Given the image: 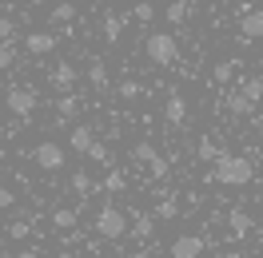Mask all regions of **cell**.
<instances>
[{
  "label": "cell",
  "instance_id": "cell-19",
  "mask_svg": "<svg viewBox=\"0 0 263 258\" xmlns=\"http://www.w3.org/2000/svg\"><path fill=\"white\" fill-rule=\"evenodd\" d=\"M72 191H76V195H92V191H96L92 175H88V171H72Z\"/></svg>",
  "mask_w": 263,
  "mask_h": 258
},
{
  "label": "cell",
  "instance_id": "cell-4",
  "mask_svg": "<svg viewBox=\"0 0 263 258\" xmlns=\"http://www.w3.org/2000/svg\"><path fill=\"white\" fill-rule=\"evenodd\" d=\"M32 163L40 167V171H56V167L64 163V147L52 143V139H44V143L32 147Z\"/></svg>",
  "mask_w": 263,
  "mask_h": 258
},
{
  "label": "cell",
  "instance_id": "cell-10",
  "mask_svg": "<svg viewBox=\"0 0 263 258\" xmlns=\"http://www.w3.org/2000/svg\"><path fill=\"white\" fill-rule=\"evenodd\" d=\"M164 119H167V123H176V127L187 119V103H183V96H176V92L167 96V103H164Z\"/></svg>",
  "mask_w": 263,
  "mask_h": 258
},
{
  "label": "cell",
  "instance_id": "cell-15",
  "mask_svg": "<svg viewBox=\"0 0 263 258\" xmlns=\"http://www.w3.org/2000/svg\"><path fill=\"white\" fill-rule=\"evenodd\" d=\"M196 155H199V159H208V163H219V155H223V151L215 147V139H212V135H203V139L196 143Z\"/></svg>",
  "mask_w": 263,
  "mask_h": 258
},
{
  "label": "cell",
  "instance_id": "cell-1",
  "mask_svg": "<svg viewBox=\"0 0 263 258\" xmlns=\"http://www.w3.org/2000/svg\"><path fill=\"white\" fill-rule=\"evenodd\" d=\"M251 175H255V167H251V159H243V155H219V163H215V179L223 183V187H247L251 183Z\"/></svg>",
  "mask_w": 263,
  "mask_h": 258
},
{
  "label": "cell",
  "instance_id": "cell-3",
  "mask_svg": "<svg viewBox=\"0 0 263 258\" xmlns=\"http://www.w3.org/2000/svg\"><path fill=\"white\" fill-rule=\"evenodd\" d=\"M144 52H148L152 64L167 68V64H176L180 44H176V36H172V32H152V36H148V44H144Z\"/></svg>",
  "mask_w": 263,
  "mask_h": 258
},
{
  "label": "cell",
  "instance_id": "cell-36",
  "mask_svg": "<svg viewBox=\"0 0 263 258\" xmlns=\"http://www.w3.org/2000/svg\"><path fill=\"white\" fill-rule=\"evenodd\" d=\"M16 258H40V250H20Z\"/></svg>",
  "mask_w": 263,
  "mask_h": 258
},
{
  "label": "cell",
  "instance_id": "cell-25",
  "mask_svg": "<svg viewBox=\"0 0 263 258\" xmlns=\"http://www.w3.org/2000/svg\"><path fill=\"white\" fill-rule=\"evenodd\" d=\"M132 234H136V239H148V234H152V219H148V214H136V223H132Z\"/></svg>",
  "mask_w": 263,
  "mask_h": 258
},
{
  "label": "cell",
  "instance_id": "cell-21",
  "mask_svg": "<svg viewBox=\"0 0 263 258\" xmlns=\"http://www.w3.org/2000/svg\"><path fill=\"white\" fill-rule=\"evenodd\" d=\"M251 107H255V103H251V99H247L243 92H231V96H228V112H235V115H247Z\"/></svg>",
  "mask_w": 263,
  "mask_h": 258
},
{
  "label": "cell",
  "instance_id": "cell-27",
  "mask_svg": "<svg viewBox=\"0 0 263 258\" xmlns=\"http://www.w3.org/2000/svg\"><path fill=\"white\" fill-rule=\"evenodd\" d=\"M56 112L64 115V119H72V115L80 112V103H76V96H64V99H60V103H56Z\"/></svg>",
  "mask_w": 263,
  "mask_h": 258
},
{
  "label": "cell",
  "instance_id": "cell-17",
  "mask_svg": "<svg viewBox=\"0 0 263 258\" xmlns=\"http://www.w3.org/2000/svg\"><path fill=\"white\" fill-rule=\"evenodd\" d=\"M132 159H140L144 167H152V163H156V159H164V155H160V151H156L152 143H136V147H132Z\"/></svg>",
  "mask_w": 263,
  "mask_h": 258
},
{
  "label": "cell",
  "instance_id": "cell-18",
  "mask_svg": "<svg viewBox=\"0 0 263 258\" xmlns=\"http://www.w3.org/2000/svg\"><path fill=\"white\" fill-rule=\"evenodd\" d=\"M228 223H231V230H235V234H247V230H251V214L235 207V210L228 214Z\"/></svg>",
  "mask_w": 263,
  "mask_h": 258
},
{
  "label": "cell",
  "instance_id": "cell-28",
  "mask_svg": "<svg viewBox=\"0 0 263 258\" xmlns=\"http://www.w3.org/2000/svg\"><path fill=\"white\" fill-rule=\"evenodd\" d=\"M12 60H16V48H12V40H4L0 44V68H8Z\"/></svg>",
  "mask_w": 263,
  "mask_h": 258
},
{
  "label": "cell",
  "instance_id": "cell-35",
  "mask_svg": "<svg viewBox=\"0 0 263 258\" xmlns=\"http://www.w3.org/2000/svg\"><path fill=\"white\" fill-rule=\"evenodd\" d=\"M12 203H16V195L8 191V187H0V210H8Z\"/></svg>",
  "mask_w": 263,
  "mask_h": 258
},
{
  "label": "cell",
  "instance_id": "cell-20",
  "mask_svg": "<svg viewBox=\"0 0 263 258\" xmlns=\"http://www.w3.org/2000/svg\"><path fill=\"white\" fill-rule=\"evenodd\" d=\"M235 64H239V60H219V64L212 68V80L215 83H228L231 76H235Z\"/></svg>",
  "mask_w": 263,
  "mask_h": 258
},
{
  "label": "cell",
  "instance_id": "cell-40",
  "mask_svg": "<svg viewBox=\"0 0 263 258\" xmlns=\"http://www.w3.org/2000/svg\"><path fill=\"white\" fill-rule=\"evenodd\" d=\"M259 203H263V195H259Z\"/></svg>",
  "mask_w": 263,
  "mask_h": 258
},
{
  "label": "cell",
  "instance_id": "cell-5",
  "mask_svg": "<svg viewBox=\"0 0 263 258\" xmlns=\"http://www.w3.org/2000/svg\"><path fill=\"white\" fill-rule=\"evenodd\" d=\"M4 103H8V112H12V115L28 119V115L36 112V92H32V88H12V92L4 96Z\"/></svg>",
  "mask_w": 263,
  "mask_h": 258
},
{
  "label": "cell",
  "instance_id": "cell-34",
  "mask_svg": "<svg viewBox=\"0 0 263 258\" xmlns=\"http://www.w3.org/2000/svg\"><path fill=\"white\" fill-rule=\"evenodd\" d=\"M148 171H152V179H164V175H167V159H156Z\"/></svg>",
  "mask_w": 263,
  "mask_h": 258
},
{
  "label": "cell",
  "instance_id": "cell-38",
  "mask_svg": "<svg viewBox=\"0 0 263 258\" xmlns=\"http://www.w3.org/2000/svg\"><path fill=\"white\" fill-rule=\"evenodd\" d=\"M56 258H76V254H72V250H60V254H56Z\"/></svg>",
  "mask_w": 263,
  "mask_h": 258
},
{
  "label": "cell",
  "instance_id": "cell-11",
  "mask_svg": "<svg viewBox=\"0 0 263 258\" xmlns=\"http://www.w3.org/2000/svg\"><path fill=\"white\" fill-rule=\"evenodd\" d=\"M56 48V36L52 32H28V52H36V56H44V52Z\"/></svg>",
  "mask_w": 263,
  "mask_h": 258
},
{
  "label": "cell",
  "instance_id": "cell-8",
  "mask_svg": "<svg viewBox=\"0 0 263 258\" xmlns=\"http://www.w3.org/2000/svg\"><path fill=\"white\" fill-rule=\"evenodd\" d=\"M239 36H243V40H263V12H251V8H247L243 16H239Z\"/></svg>",
  "mask_w": 263,
  "mask_h": 258
},
{
  "label": "cell",
  "instance_id": "cell-16",
  "mask_svg": "<svg viewBox=\"0 0 263 258\" xmlns=\"http://www.w3.org/2000/svg\"><path fill=\"white\" fill-rule=\"evenodd\" d=\"M76 20V4L72 0H60L56 8H52V24H72Z\"/></svg>",
  "mask_w": 263,
  "mask_h": 258
},
{
  "label": "cell",
  "instance_id": "cell-37",
  "mask_svg": "<svg viewBox=\"0 0 263 258\" xmlns=\"http://www.w3.org/2000/svg\"><path fill=\"white\" fill-rule=\"evenodd\" d=\"M219 258H247L243 250H228V254H219Z\"/></svg>",
  "mask_w": 263,
  "mask_h": 258
},
{
  "label": "cell",
  "instance_id": "cell-6",
  "mask_svg": "<svg viewBox=\"0 0 263 258\" xmlns=\"http://www.w3.org/2000/svg\"><path fill=\"white\" fill-rule=\"evenodd\" d=\"M203 246H208V242L199 239V234H180V239L172 242V258H199Z\"/></svg>",
  "mask_w": 263,
  "mask_h": 258
},
{
  "label": "cell",
  "instance_id": "cell-29",
  "mask_svg": "<svg viewBox=\"0 0 263 258\" xmlns=\"http://www.w3.org/2000/svg\"><path fill=\"white\" fill-rule=\"evenodd\" d=\"M88 159H92V163H112V155H108V147H104V143H96L92 151H88Z\"/></svg>",
  "mask_w": 263,
  "mask_h": 258
},
{
  "label": "cell",
  "instance_id": "cell-32",
  "mask_svg": "<svg viewBox=\"0 0 263 258\" xmlns=\"http://www.w3.org/2000/svg\"><path fill=\"white\" fill-rule=\"evenodd\" d=\"M120 96H124V99H136V96H140V83H136V80H124V83H120Z\"/></svg>",
  "mask_w": 263,
  "mask_h": 258
},
{
  "label": "cell",
  "instance_id": "cell-30",
  "mask_svg": "<svg viewBox=\"0 0 263 258\" xmlns=\"http://www.w3.org/2000/svg\"><path fill=\"white\" fill-rule=\"evenodd\" d=\"M12 36H16V24H12L8 16H0V44H4V40H12Z\"/></svg>",
  "mask_w": 263,
  "mask_h": 258
},
{
  "label": "cell",
  "instance_id": "cell-12",
  "mask_svg": "<svg viewBox=\"0 0 263 258\" xmlns=\"http://www.w3.org/2000/svg\"><path fill=\"white\" fill-rule=\"evenodd\" d=\"M164 16H167V24H183V20L192 16V0H172Z\"/></svg>",
  "mask_w": 263,
  "mask_h": 258
},
{
  "label": "cell",
  "instance_id": "cell-26",
  "mask_svg": "<svg viewBox=\"0 0 263 258\" xmlns=\"http://www.w3.org/2000/svg\"><path fill=\"white\" fill-rule=\"evenodd\" d=\"M104 191H124V171H108V175H104Z\"/></svg>",
  "mask_w": 263,
  "mask_h": 258
},
{
  "label": "cell",
  "instance_id": "cell-22",
  "mask_svg": "<svg viewBox=\"0 0 263 258\" xmlns=\"http://www.w3.org/2000/svg\"><path fill=\"white\" fill-rule=\"evenodd\" d=\"M239 92H243V96L251 99V103H259V99H263V80H259V76H251V80H243V83H239Z\"/></svg>",
  "mask_w": 263,
  "mask_h": 258
},
{
  "label": "cell",
  "instance_id": "cell-9",
  "mask_svg": "<svg viewBox=\"0 0 263 258\" xmlns=\"http://www.w3.org/2000/svg\"><path fill=\"white\" fill-rule=\"evenodd\" d=\"M68 143H72V151H80V155H88V151H92V147H96L100 139H96V131H92V127H84V123H80V127H72V135H68Z\"/></svg>",
  "mask_w": 263,
  "mask_h": 258
},
{
  "label": "cell",
  "instance_id": "cell-13",
  "mask_svg": "<svg viewBox=\"0 0 263 258\" xmlns=\"http://www.w3.org/2000/svg\"><path fill=\"white\" fill-rule=\"evenodd\" d=\"M88 80H92V88H96V92H104V88H108V64H104V60H92Z\"/></svg>",
  "mask_w": 263,
  "mask_h": 258
},
{
  "label": "cell",
  "instance_id": "cell-33",
  "mask_svg": "<svg viewBox=\"0 0 263 258\" xmlns=\"http://www.w3.org/2000/svg\"><path fill=\"white\" fill-rule=\"evenodd\" d=\"M132 16H136V20H144V24H148V20H152V4H148V0H140V4H136V12H132Z\"/></svg>",
  "mask_w": 263,
  "mask_h": 258
},
{
  "label": "cell",
  "instance_id": "cell-14",
  "mask_svg": "<svg viewBox=\"0 0 263 258\" xmlns=\"http://www.w3.org/2000/svg\"><path fill=\"white\" fill-rule=\"evenodd\" d=\"M52 226H56V230H72V226H76V210L72 207H56L52 210Z\"/></svg>",
  "mask_w": 263,
  "mask_h": 258
},
{
  "label": "cell",
  "instance_id": "cell-2",
  "mask_svg": "<svg viewBox=\"0 0 263 258\" xmlns=\"http://www.w3.org/2000/svg\"><path fill=\"white\" fill-rule=\"evenodd\" d=\"M92 226H96V234H100V239H124V230H128V219H124V210H120V207L104 203V207L96 210Z\"/></svg>",
  "mask_w": 263,
  "mask_h": 258
},
{
  "label": "cell",
  "instance_id": "cell-7",
  "mask_svg": "<svg viewBox=\"0 0 263 258\" xmlns=\"http://www.w3.org/2000/svg\"><path fill=\"white\" fill-rule=\"evenodd\" d=\"M80 80V72H76V64H56L52 68V88H56V92H72V83Z\"/></svg>",
  "mask_w": 263,
  "mask_h": 258
},
{
  "label": "cell",
  "instance_id": "cell-31",
  "mask_svg": "<svg viewBox=\"0 0 263 258\" xmlns=\"http://www.w3.org/2000/svg\"><path fill=\"white\" fill-rule=\"evenodd\" d=\"M8 234H12V239H28V234H32V223H12Z\"/></svg>",
  "mask_w": 263,
  "mask_h": 258
},
{
  "label": "cell",
  "instance_id": "cell-24",
  "mask_svg": "<svg viewBox=\"0 0 263 258\" xmlns=\"http://www.w3.org/2000/svg\"><path fill=\"white\" fill-rule=\"evenodd\" d=\"M176 214H180V203H176V199H172V195H167L164 203H160V207H156V219H176Z\"/></svg>",
  "mask_w": 263,
  "mask_h": 258
},
{
  "label": "cell",
  "instance_id": "cell-23",
  "mask_svg": "<svg viewBox=\"0 0 263 258\" xmlns=\"http://www.w3.org/2000/svg\"><path fill=\"white\" fill-rule=\"evenodd\" d=\"M120 28H124V24H120V16H116V12H108V16H104V40H120Z\"/></svg>",
  "mask_w": 263,
  "mask_h": 258
},
{
  "label": "cell",
  "instance_id": "cell-39",
  "mask_svg": "<svg viewBox=\"0 0 263 258\" xmlns=\"http://www.w3.org/2000/svg\"><path fill=\"white\" fill-rule=\"evenodd\" d=\"M24 4H32V0H24Z\"/></svg>",
  "mask_w": 263,
  "mask_h": 258
}]
</instances>
